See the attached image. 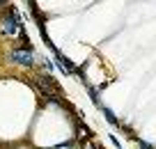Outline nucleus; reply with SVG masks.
I'll list each match as a JSON object with an SVG mask.
<instances>
[{"mask_svg": "<svg viewBox=\"0 0 156 149\" xmlns=\"http://www.w3.org/2000/svg\"><path fill=\"white\" fill-rule=\"evenodd\" d=\"M32 83H34V87H37V92H41L44 96H53V94L62 96V87H58V83H55L48 73H34Z\"/></svg>", "mask_w": 156, "mask_h": 149, "instance_id": "1", "label": "nucleus"}, {"mask_svg": "<svg viewBox=\"0 0 156 149\" xmlns=\"http://www.w3.org/2000/svg\"><path fill=\"white\" fill-rule=\"evenodd\" d=\"M0 23H2V34H5V37L19 34L21 32V14H19V9H16V7H9V14H2Z\"/></svg>", "mask_w": 156, "mask_h": 149, "instance_id": "2", "label": "nucleus"}, {"mask_svg": "<svg viewBox=\"0 0 156 149\" xmlns=\"http://www.w3.org/2000/svg\"><path fill=\"white\" fill-rule=\"evenodd\" d=\"M9 62L19 64V67H34V55H32V48H14L9 53Z\"/></svg>", "mask_w": 156, "mask_h": 149, "instance_id": "3", "label": "nucleus"}, {"mask_svg": "<svg viewBox=\"0 0 156 149\" xmlns=\"http://www.w3.org/2000/svg\"><path fill=\"white\" fill-rule=\"evenodd\" d=\"M101 112H103V117H106V122L110 126H115V129H119V119H117V115L110 110L108 106H101Z\"/></svg>", "mask_w": 156, "mask_h": 149, "instance_id": "4", "label": "nucleus"}, {"mask_svg": "<svg viewBox=\"0 0 156 149\" xmlns=\"http://www.w3.org/2000/svg\"><path fill=\"white\" fill-rule=\"evenodd\" d=\"M87 94H90V99H92V103H97V106L101 108V99H99L97 87H92V85H90V87H87Z\"/></svg>", "mask_w": 156, "mask_h": 149, "instance_id": "5", "label": "nucleus"}, {"mask_svg": "<svg viewBox=\"0 0 156 149\" xmlns=\"http://www.w3.org/2000/svg\"><path fill=\"white\" fill-rule=\"evenodd\" d=\"M110 142H112V144H115V147H117V149H122V142H119V140H117V138H115V135H110Z\"/></svg>", "mask_w": 156, "mask_h": 149, "instance_id": "6", "label": "nucleus"}, {"mask_svg": "<svg viewBox=\"0 0 156 149\" xmlns=\"http://www.w3.org/2000/svg\"><path fill=\"white\" fill-rule=\"evenodd\" d=\"M140 149H154V147H151L149 142H142V140H140Z\"/></svg>", "mask_w": 156, "mask_h": 149, "instance_id": "7", "label": "nucleus"}, {"mask_svg": "<svg viewBox=\"0 0 156 149\" xmlns=\"http://www.w3.org/2000/svg\"><path fill=\"white\" fill-rule=\"evenodd\" d=\"M2 5H7V0H0V7H2Z\"/></svg>", "mask_w": 156, "mask_h": 149, "instance_id": "8", "label": "nucleus"}]
</instances>
